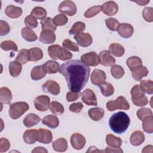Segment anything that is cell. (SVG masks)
Returning a JSON list of instances; mask_svg holds the SVG:
<instances>
[{"mask_svg": "<svg viewBox=\"0 0 153 153\" xmlns=\"http://www.w3.org/2000/svg\"><path fill=\"white\" fill-rule=\"evenodd\" d=\"M59 73L66 79L71 91H80L87 84L90 75V68L79 60H72L63 63Z\"/></svg>", "mask_w": 153, "mask_h": 153, "instance_id": "obj_1", "label": "cell"}, {"mask_svg": "<svg viewBox=\"0 0 153 153\" xmlns=\"http://www.w3.org/2000/svg\"><path fill=\"white\" fill-rule=\"evenodd\" d=\"M130 120L128 115L124 112H118L114 114L109 120L111 129L117 134L124 133L128 128Z\"/></svg>", "mask_w": 153, "mask_h": 153, "instance_id": "obj_2", "label": "cell"}, {"mask_svg": "<svg viewBox=\"0 0 153 153\" xmlns=\"http://www.w3.org/2000/svg\"><path fill=\"white\" fill-rule=\"evenodd\" d=\"M48 53L50 57L54 60L60 59L61 60H67L72 57V54L71 52L57 44L49 46L48 47Z\"/></svg>", "mask_w": 153, "mask_h": 153, "instance_id": "obj_3", "label": "cell"}, {"mask_svg": "<svg viewBox=\"0 0 153 153\" xmlns=\"http://www.w3.org/2000/svg\"><path fill=\"white\" fill-rule=\"evenodd\" d=\"M133 103L137 106H143L148 103V100L145 95V92L142 90L140 85H134L130 91Z\"/></svg>", "mask_w": 153, "mask_h": 153, "instance_id": "obj_4", "label": "cell"}, {"mask_svg": "<svg viewBox=\"0 0 153 153\" xmlns=\"http://www.w3.org/2000/svg\"><path fill=\"white\" fill-rule=\"evenodd\" d=\"M29 108V105L25 102H17L11 104L8 111L9 116L13 120L20 118Z\"/></svg>", "mask_w": 153, "mask_h": 153, "instance_id": "obj_5", "label": "cell"}, {"mask_svg": "<svg viewBox=\"0 0 153 153\" xmlns=\"http://www.w3.org/2000/svg\"><path fill=\"white\" fill-rule=\"evenodd\" d=\"M106 108L109 111H113L116 109L128 110L130 108V105L126 99L120 96L116 100H112L106 103Z\"/></svg>", "mask_w": 153, "mask_h": 153, "instance_id": "obj_6", "label": "cell"}, {"mask_svg": "<svg viewBox=\"0 0 153 153\" xmlns=\"http://www.w3.org/2000/svg\"><path fill=\"white\" fill-rule=\"evenodd\" d=\"M76 6L72 1H64L59 7V11L62 14L72 16L76 13Z\"/></svg>", "mask_w": 153, "mask_h": 153, "instance_id": "obj_7", "label": "cell"}, {"mask_svg": "<svg viewBox=\"0 0 153 153\" xmlns=\"http://www.w3.org/2000/svg\"><path fill=\"white\" fill-rule=\"evenodd\" d=\"M50 99L46 95H41L36 97L34 100L35 108L39 111H46L50 108Z\"/></svg>", "mask_w": 153, "mask_h": 153, "instance_id": "obj_8", "label": "cell"}, {"mask_svg": "<svg viewBox=\"0 0 153 153\" xmlns=\"http://www.w3.org/2000/svg\"><path fill=\"white\" fill-rule=\"evenodd\" d=\"M81 61L87 66H96L100 63L99 56L94 51L89 52L82 55L81 57Z\"/></svg>", "mask_w": 153, "mask_h": 153, "instance_id": "obj_9", "label": "cell"}, {"mask_svg": "<svg viewBox=\"0 0 153 153\" xmlns=\"http://www.w3.org/2000/svg\"><path fill=\"white\" fill-rule=\"evenodd\" d=\"M82 102L88 106H96L97 105V97L91 89L87 88L81 93Z\"/></svg>", "mask_w": 153, "mask_h": 153, "instance_id": "obj_10", "label": "cell"}, {"mask_svg": "<svg viewBox=\"0 0 153 153\" xmlns=\"http://www.w3.org/2000/svg\"><path fill=\"white\" fill-rule=\"evenodd\" d=\"M42 89L44 92L49 93L54 96L59 94L60 91L59 84L53 80L47 81L42 85Z\"/></svg>", "mask_w": 153, "mask_h": 153, "instance_id": "obj_11", "label": "cell"}, {"mask_svg": "<svg viewBox=\"0 0 153 153\" xmlns=\"http://www.w3.org/2000/svg\"><path fill=\"white\" fill-rule=\"evenodd\" d=\"M106 79V76L104 71L99 69H95L92 72L91 75V82L93 84L100 85L105 82Z\"/></svg>", "mask_w": 153, "mask_h": 153, "instance_id": "obj_12", "label": "cell"}, {"mask_svg": "<svg viewBox=\"0 0 153 153\" xmlns=\"http://www.w3.org/2000/svg\"><path fill=\"white\" fill-rule=\"evenodd\" d=\"M100 63L105 66H112L115 63V59L107 50L102 51L99 54Z\"/></svg>", "mask_w": 153, "mask_h": 153, "instance_id": "obj_13", "label": "cell"}, {"mask_svg": "<svg viewBox=\"0 0 153 153\" xmlns=\"http://www.w3.org/2000/svg\"><path fill=\"white\" fill-rule=\"evenodd\" d=\"M71 143L72 146L77 150L81 149L84 148L85 144V137L79 133H74L71 137Z\"/></svg>", "mask_w": 153, "mask_h": 153, "instance_id": "obj_14", "label": "cell"}, {"mask_svg": "<svg viewBox=\"0 0 153 153\" xmlns=\"http://www.w3.org/2000/svg\"><path fill=\"white\" fill-rule=\"evenodd\" d=\"M101 7L103 13L109 16L116 14L118 11V7L117 4L112 1L103 3Z\"/></svg>", "mask_w": 153, "mask_h": 153, "instance_id": "obj_15", "label": "cell"}, {"mask_svg": "<svg viewBox=\"0 0 153 153\" xmlns=\"http://www.w3.org/2000/svg\"><path fill=\"white\" fill-rule=\"evenodd\" d=\"M117 30L121 36L124 38H128L132 36L134 29L130 24L120 23Z\"/></svg>", "mask_w": 153, "mask_h": 153, "instance_id": "obj_16", "label": "cell"}, {"mask_svg": "<svg viewBox=\"0 0 153 153\" xmlns=\"http://www.w3.org/2000/svg\"><path fill=\"white\" fill-rule=\"evenodd\" d=\"M74 39L80 46L83 47H88L92 43V37L88 33H81L75 35Z\"/></svg>", "mask_w": 153, "mask_h": 153, "instance_id": "obj_17", "label": "cell"}, {"mask_svg": "<svg viewBox=\"0 0 153 153\" xmlns=\"http://www.w3.org/2000/svg\"><path fill=\"white\" fill-rule=\"evenodd\" d=\"M53 139L52 133L50 130L45 128L38 130V141L44 144L50 143Z\"/></svg>", "mask_w": 153, "mask_h": 153, "instance_id": "obj_18", "label": "cell"}, {"mask_svg": "<svg viewBox=\"0 0 153 153\" xmlns=\"http://www.w3.org/2000/svg\"><path fill=\"white\" fill-rule=\"evenodd\" d=\"M23 139L27 144H33L38 141V130L36 129L27 130L23 135Z\"/></svg>", "mask_w": 153, "mask_h": 153, "instance_id": "obj_19", "label": "cell"}, {"mask_svg": "<svg viewBox=\"0 0 153 153\" xmlns=\"http://www.w3.org/2000/svg\"><path fill=\"white\" fill-rule=\"evenodd\" d=\"M39 39L44 44H52L56 40V35L51 30H42Z\"/></svg>", "mask_w": 153, "mask_h": 153, "instance_id": "obj_20", "label": "cell"}, {"mask_svg": "<svg viewBox=\"0 0 153 153\" xmlns=\"http://www.w3.org/2000/svg\"><path fill=\"white\" fill-rule=\"evenodd\" d=\"M5 13L8 17L12 19H17L21 16L22 14V9L20 7L10 5L6 7Z\"/></svg>", "mask_w": 153, "mask_h": 153, "instance_id": "obj_21", "label": "cell"}, {"mask_svg": "<svg viewBox=\"0 0 153 153\" xmlns=\"http://www.w3.org/2000/svg\"><path fill=\"white\" fill-rule=\"evenodd\" d=\"M40 120L41 118L38 115L33 113H30L25 117L23 123L26 127L29 128L36 125L38 123H39Z\"/></svg>", "mask_w": 153, "mask_h": 153, "instance_id": "obj_22", "label": "cell"}, {"mask_svg": "<svg viewBox=\"0 0 153 153\" xmlns=\"http://www.w3.org/2000/svg\"><path fill=\"white\" fill-rule=\"evenodd\" d=\"M145 140V135L142 131L137 130L134 131L130 136V143L133 146H139Z\"/></svg>", "mask_w": 153, "mask_h": 153, "instance_id": "obj_23", "label": "cell"}, {"mask_svg": "<svg viewBox=\"0 0 153 153\" xmlns=\"http://www.w3.org/2000/svg\"><path fill=\"white\" fill-rule=\"evenodd\" d=\"M46 74L43 65H39L32 68L30 72V76L33 80H39L45 77Z\"/></svg>", "mask_w": 153, "mask_h": 153, "instance_id": "obj_24", "label": "cell"}, {"mask_svg": "<svg viewBox=\"0 0 153 153\" xmlns=\"http://www.w3.org/2000/svg\"><path fill=\"white\" fill-rule=\"evenodd\" d=\"M42 123L43 124L51 128H55L59 126V120L56 116L53 115H48L43 118L42 120Z\"/></svg>", "mask_w": 153, "mask_h": 153, "instance_id": "obj_25", "label": "cell"}, {"mask_svg": "<svg viewBox=\"0 0 153 153\" xmlns=\"http://www.w3.org/2000/svg\"><path fill=\"white\" fill-rule=\"evenodd\" d=\"M52 146L55 151L65 152L68 149V142L65 138L60 137L53 142Z\"/></svg>", "mask_w": 153, "mask_h": 153, "instance_id": "obj_26", "label": "cell"}, {"mask_svg": "<svg viewBox=\"0 0 153 153\" xmlns=\"http://www.w3.org/2000/svg\"><path fill=\"white\" fill-rule=\"evenodd\" d=\"M90 118L93 121H97L102 119L104 116V110L102 108L96 107L91 108L88 111Z\"/></svg>", "mask_w": 153, "mask_h": 153, "instance_id": "obj_27", "label": "cell"}, {"mask_svg": "<svg viewBox=\"0 0 153 153\" xmlns=\"http://www.w3.org/2000/svg\"><path fill=\"white\" fill-rule=\"evenodd\" d=\"M43 68L46 73L56 74L59 71L60 65L56 61L48 60L43 65Z\"/></svg>", "mask_w": 153, "mask_h": 153, "instance_id": "obj_28", "label": "cell"}, {"mask_svg": "<svg viewBox=\"0 0 153 153\" xmlns=\"http://www.w3.org/2000/svg\"><path fill=\"white\" fill-rule=\"evenodd\" d=\"M43 57V53L41 49L38 47L32 48L28 51L29 61H38L40 60Z\"/></svg>", "mask_w": 153, "mask_h": 153, "instance_id": "obj_29", "label": "cell"}, {"mask_svg": "<svg viewBox=\"0 0 153 153\" xmlns=\"http://www.w3.org/2000/svg\"><path fill=\"white\" fill-rule=\"evenodd\" d=\"M22 36L24 39L28 42H33L37 40L38 37L36 33L30 28L25 27L21 30Z\"/></svg>", "mask_w": 153, "mask_h": 153, "instance_id": "obj_30", "label": "cell"}, {"mask_svg": "<svg viewBox=\"0 0 153 153\" xmlns=\"http://www.w3.org/2000/svg\"><path fill=\"white\" fill-rule=\"evenodd\" d=\"M133 78L136 81H140L148 74V70L145 66H141L131 71Z\"/></svg>", "mask_w": 153, "mask_h": 153, "instance_id": "obj_31", "label": "cell"}, {"mask_svg": "<svg viewBox=\"0 0 153 153\" xmlns=\"http://www.w3.org/2000/svg\"><path fill=\"white\" fill-rule=\"evenodd\" d=\"M110 54L115 57H121L124 54V48L120 44L113 43L109 46V51Z\"/></svg>", "mask_w": 153, "mask_h": 153, "instance_id": "obj_32", "label": "cell"}, {"mask_svg": "<svg viewBox=\"0 0 153 153\" xmlns=\"http://www.w3.org/2000/svg\"><path fill=\"white\" fill-rule=\"evenodd\" d=\"M12 100V94L7 87H1L0 88V100L2 103L8 104Z\"/></svg>", "mask_w": 153, "mask_h": 153, "instance_id": "obj_33", "label": "cell"}, {"mask_svg": "<svg viewBox=\"0 0 153 153\" xmlns=\"http://www.w3.org/2000/svg\"><path fill=\"white\" fill-rule=\"evenodd\" d=\"M41 24L42 30H51L55 31L56 30V26L53 23V19L51 17H46L41 20Z\"/></svg>", "mask_w": 153, "mask_h": 153, "instance_id": "obj_34", "label": "cell"}, {"mask_svg": "<svg viewBox=\"0 0 153 153\" xmlns=\"http://www.w3.org/2000/svg\"><path fill=\"white\" fill-rule=\"evenodd\" d=\"M22 65L17 61H12L9 64V72L13 77H16L20 75L22 72Z\"/></svg>", "mask_w": 153, "mask_h": 153, "instance_id": "obj_35", "label": "cell"}, {"mask_svg": "<svg viewBox=\"0 0 153 153\" xmlns=\"http://www.w3.org/2000/svg\"><path fill=\"white\" fill-rule=\"evenodd\" d=\"M126 64L128 68L132 71L134 69L142 66V62L139 57L131 56L127 60Z\"/></svg>", "mask_w": 153, "mask_h": 153, "instance_id": "obj_36", "label": "cell"}, {"mask_svg": "<svg viewBox=\"0 0 153 153\" xmlns=\"http://www.w3.org/2000/svg\"><path fill=\"white\" fill-rule=\"evenodd\" d=\"M106 142L108 146L115 148H120L122 145V140L111 134L106 135Z\"/></svg>", "mask_w": 153, "mask_h": 153, "instance_id": "obj_37", "label": "cell"}, {"mask_svg": "<svg viewBox=\"0 0 153 153\" xmlns=\"http://www.w3.org/2000/svg\"><path fill=\"white\" fill-rule=\"evenodd\" d=\"M102 94L105 97L112 96L114 93V88L113 85L109 82H104L99 85Z\"/></svg>", "mask_w": 153, "mask_h": 153, "instance_id": "obj_38", "label": "cell"}, {"mask_svg": "<svg viewBox=\"0 0 153 153\" xmlns=\"http://www.w3.org/2000/svg\"><path fill=\"white\" fill-rule=\"evenodd\" d=\"M142 128L144 131L148 133L153 132V117L152 115L147 117L143 120Z\"/></svg>", "mask_w": 153, "mask_h": 153, "instance_id": "obj_39", "label": "cell"}, {"mask_svg": "<svg viewBox=\"0 0 153 153\" xmlns=\"http://www.w3.org/2000/svg\"><path fill=\"white\" fill-rule=\"evenodd\" d=\"M85 25L81 22H77L74 24L69 31L70 35H78L82 33L85 30Z\"/></svg>", "mask_w": 153, "mask_h": 153, "instance_id": "obj_40", "label": "cell"}, {"mask_svg": "<svg viewBox=\"0 0 153 153\" xmlns=\"http://www.w3.org/2000/svg\"><path fill=\"white\" fill-rule=\"evenodd\" d=\"M50 109L51 112L55 115L62 114L65 111L63 106L57 101H53L51 102L50 105Z\"/></svg>", "mask_w": 153, "mask_h": 153, "instance_id": "obj_41", "label": "cell"}, {"mask_svg": "<svg viewBox=\"0 0 153 153\" xmlns=\"http://www.w3.org/2000/svg\"><path fill=\"white\" fill-rule=\"evenodd\" d=\"M30 14L36 19H44L47 15V11L42 7H35L32 10Z\"/></svg>", "mask_w": 153, "mask_h": 153, "instance_id": "obj_42", "label": "cell"}, {"mask_svg": "<svg viewBox=\"0 0 153 153\" xmlns=\"http://www.w3.org/2000/svg\"><path fill=\"white\" fill-rule=\"evenodd\" d=\"M140 87L147 94H152L153 93V82L152 80H142L140 83Z\"/></svg>", "mask_w": 153, "mask_h": 153, "instance_id": "obj_43", "label": "cell"}, {"mask_svg": "<svg viewBox=\"0 0 153 153\" xmlns=\"http://www.w3.org/2000/svg\"><path fill=\"white\" fill-rule=\"evenodd\" d=\"M28 51L29 50L27 49L20 50L16 58V61H17L22 65L26 64L29 61Z\"/></svg>", "mask_w": 153, "mask_h": 153, "instance_id": "obj_44", "label": "cell"}, {"mask_svg": "<svg viewBox=\"0 0 153 153\" xmlns=\"http://www.w3.org/2000/svg\"><path fill=\"white\" fill-rule=\"evenodd\" d=\"M111 72L114 78L116 79H120L122 78L124 74V71L123 68L118 65H113L111 69Z\"/></svg>", "mask_w": 153, "mask_h": 153, "instance_id": "obj_45", "label": "cell"}, {"mask_svg": "<svg viewBox=\"0 0 153 153\" xmlns=\"http://www.w3.org/2000/svg\"><path fill=\"white\" fill-rule=\"evenodd\" d=\"M1 48L2 50L5 51L13 50L14 51H17L18 50V48L16 43L10 40L2 41L1 44Z\"/></svg>", "mask_w": 153, "mask_h": 153, "instance_id": "obj_46", "label": "cell"}, {"mask_svg": "<svg viewBox=\"0 0 153 153\" xmlns=\"http://www.w3.org/2000/svg\"><path fill=\"white\" fill-rule=\"evenodd\" d=\"M101 11H102V7L100 5L93 6V7L88 8L84 13V16L86 18H91V17H93L96 16Z\"/></svg>", "mask_w": 153, "mask_h": 153, "instance_id": "obj_47", "label": "cell"}, {"mask_svg": "<svg viewBox=\"0 0 153 153\" xmlns=\"http://www.w3.org/2000/svg\"><path fill=\"white\" fill-rule=\"evenodd\" d=\"M136 115L140 120L143 121L147 117L152 115V112L150 109L146 108H142L137 111Z\"/></svg>", "mask_w": 153, "mask_h": 153, "instance_id": "obj_48", "label": "cell"}, {"mask_svg": "<svg viewBox=\"0 0 153 153\" xmlns=\"http://www.w3.org/2000/svg\"><path fill=\"white\" fill-rule=\"evenodd\" d=\"M53 21L56 26H63L67 23V22L68 21V19L65 15L60 14H58V15L56 16L53 18Z\"/></svg>", "mask_w": 153, "mask_h": 153, "instance_id": "obj_49", "label": "cell"}, {"mask_svg": "<svg viewBox=\"0 0 153 153\" xmlns=\"http://www.w3.org/2000/svg\"><path fill=\"white\" fill-rule=\"evenodd\" d=\"M142 16L146 22H152L153 21V8L145 7L142 11Z\"/></svg>", "mask_w": 153, "mask_h": 153, "instance_id": "obj_50", "label": "cell"}, {"mask_svg": "<svg viewBox=\"0 0 153 153\" xmlns=\"http://www.w3.org/2000/svg\"><path fill=\"white\" fill-rule=\"evenodd\" d=\"M105 23L108 28L112 30L115 31L117 30V28L120 25L118 21L114 18H108L105 20Z\"/></svg>", "mask_w": 153, "mask_h": 153, "instance_id": "obj_51", "label": "cell"}, {"mask_svg": "<svg viewBox=\"0 0 153 153\" xmlns=\"http://www.w3.org/2000/svg\"><path fill=\"white\" fill-rule=\"evenodd\" d=\"M63 46L65 48H66L67 50H69L71 51H79V47H78V45L76 43L72 42L69 39H66L63 41Z\"/></svg>", "mask_w": 153, "mask_h": 153, "instance_id": "obj_52", "label": "cell"}, {"mask_svg": "<svg viewBox=\"0 0 153 153\" xmlns=\"http://www.w3.org/2000/svg\"><path fill=\"white\" fill-rule=\"evenodd\" d=\"M25 23L27 27L35 28L38 26V22L35 18H34L31 15L26 17L25 20Z\"/></svg>", "mask_w": 153, "mask_h": 153, "instance_id": "obj_53", "label": "cell"}, {"mask_svg": "<svg viewBox=\"0 0 153 153\" xmlns=\"http://www.w3.org/2000/svg\"><path fill=\"white\" fill-rule=\"evenodd\" d=\"M10 31V27L8 23L7 22L1 20L0 21V35L1 36L6 35L9 33Z\"/></svg>", "mask_w": 153, "mask_h": 153, "instance_id": "obj_54", "label": "cell"}, {"mask_svg": "<svg viewBox=\"0 0 153 153\" xmlns=\"http://www.w3.org/2000/svg\"><path fill=\"white\" fill-rule=\"evenodd\" d=\"M10 147V143L9 140L6 139L2 137L0 139V152H7Z\"/></svg>", "mask_w": 153, "mask_h": 153, "instance_id": "obj_55", "label": "cell"}, {"mask_svg": "<svg viewBox=\"0 0 153 153\" xmlns=\"http://www.w3.org/2000/svg\"><path fill=\"white\" fill-rule=\"evenodd\" d=\"M83 108V105L81 102H76L74 103L69 106V111L75 113H78Z\"/></svg>", "mask_w": 153, "mask_h": 153, "instance_id": "obj_56", "label": "cell"}, {"mask_svg": "<svg viewBox=\"0 0 153 153\" xmlns=\"http://www.w3.org/2000/svg\"><path fill=\"white\" fill-rule=\"evenodd\" d=\"M81 95L80 91L74 92V91H69L66 94V99L68 102H73L77 100Z\"/></svg>", "mask_w": 153, "mask_h": 153, "instance_id": "obj_57", "label": "cell"}, {"mask_svg": "<svg viewBox=\"0 0 153 153\" xmlns=\"http://www.w3.org/2000/svg\"><path fill=\"white\" fill-rule=\"evenodd\" d=\"M105 152H123V151L120 148H115L108 146L105 150Z\"/></svg>", "mask_w": 153, "mask_h": 153, "instance_id": "obj_58", "label": "cell"}, {"mask_svg": "<svg viewBox=\"0 0 153 153\" xmlns=\"http://www.w3.org/2000/svg\"><path fill=\"white\" fill-rule=\"evenodd\" d=\"M32 152H48V151L45 148H43L42 146H37L36 148H35L32 151Z\"/></svg>", "mask_w": 153, "mask_h": 153, "instance_id": "obj_59", "label": "cell"}, {"mask_svg": "<svg viewBox=\"0 0 153 153\" xmlns=\"http://www.w3.org/2000/svg\"><path fill=\"white\" fill-rule=\"evenodd\" d=\"M152 148H153V146L152 145H147L145 147H144V148L142 149V152L143 153V152H151L152 153L153 152Z\"/></svg>", "mask_w": 153, "mask_h": 153, "instance_id": "obj_60", "label": "cell"}, {"mask_svg": "<svg viewBox=\"0 0 153 153\" xmlns=\"http://www.w3.org/2000/svg\"><path fill=\"white\" fill-rule=\"evenodd\" d=\"M103 152V151H100V150H99L97 149V148L94 147V146H91L89 148L88 150L87 151V152Z\"/></svg>", "mask_w": 153, "mask_h": 153, "instance_id": "obj_61", "label": "cell"}, {"mask_svg": "<svg viewBox=\"0 0 153 153\" xmlns=\"http://www.w3.org/2000/svg\"><path fill=\"white\" fill-rule=\"evenodd\" d=\"M134 2L137 3V4L141 5V6H143L146 5L147 4H148L149 2V0L148 1H134Z\"/></svg>", "mask_w": 153, "mask_h": 153, "instance_id": "obj_62", "label": "cell"}]
</instances>
